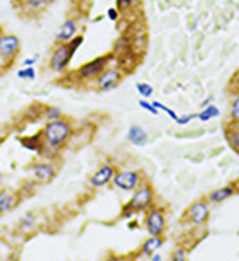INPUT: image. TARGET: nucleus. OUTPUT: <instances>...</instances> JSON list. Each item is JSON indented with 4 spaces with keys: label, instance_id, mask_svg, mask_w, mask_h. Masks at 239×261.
Returning <instances> with one entry per match:
<instances>
[{
    "label": "nucleus",
    "instance_id": "obj_19",
    "mask_svg": "<svg viewBox=\"0 0 239 261\" xmlns=\"http://www.w3.org/2000/svg\"><path fill=\"white\" fill-rule=\"evenodd\" d=\"M41 117L46 122L59 120V119H64V112L56 106H44L41 109Z\"/></svg>",
    "mask_w": 239,
    "mask_h": 261
},
{
    "label": "nucleus",
    "instance_id": "obj_9",
    "mask_svg": "<svg viewBox=\"0 0 239 261\" xmlns=\"http://www.w3.org/2000/svg\"><path fill=\"white\" fill-rule=\"evenodd\" d=\"M145 229L151 236H161L166 229V219L160 209H151L145 217Z\"/></svg>",
    "mask_w": 239,
    "mask_h": 261
},
{
    "label": "nucleus",
    "instance_id": "obj_36",
    "mask_svg": "<svg viewBox=\"0 0 239 261\" xmlns=\"http://www.w3.org/2000/svg\"><path fill=\"white\" fill-rule=\"evenodd\" d=\"M54 2V0H47V3H53Z\"/></svg>",
    "mask_w": 239,
    "mask_h": 261
},
{
    "label": "nucleus",
    "instance_id": "obj_29",
    "mask_svg": "<svg viewBox=\"0 0 239 261\" xmlns=\"http://www.w3.org/2000/svg\"><path fill=\"white\" fill-rule=\"evenodd\" d=\"M172 261H187V254L182 248H176L172 254Z\"/></svg>",
    "mask_w": 239,
    "mask_h": 261
},
{
    "label": "nucleus",
    "instance_id": "obj_16",
    "mask_svg": "<svg viewBox=\"0 0 239 261\" xmlns=\"http://www.w3.org/2000/svg\"><path fill=\"white\" fill-rule=\"evenodd\" d=\"M19 143L24 148L41 156L43 153V138H41V134H35V135H31V137H22L19 138Z\"/></svg>",
    "mask_w": 239,
    "mask_h": 261
},
{
    "label": "nucleus",
    "instance_id": "obj_4",
    "mask_svg": "<svg viewBox=\"0 0 239 261\" xmlns=\"http://www.w3.org/2000/svg\"><path fill=\"white\" fill-rule=\"evenodd\" d=\"M74 54H75V51L69 47L68 43H61L51 53V57L48 62L50 69L54 74H64L68 69Z\"/></svg>",
    "mask_w": 239,
    "mask_h": 261
},
{
    "label": "nucleus",
    "instance_id": "obj_12",
    "mask_svg": "<svg viewBox=\"0 0 239 261\" xmlns=\"http://www.w3.org/2000/svg\"><path fill=\"white\" fill-rule=\"evenodd\" d=\"M18 203H19L18 194L9 189H2L0 191V216L12 212L18 206Z\"/></svg>",
    "mask_w": 239,
    "mask_h": 261
},
{
    "label": "nucleus",
    "instance_id": "obj_18",
    "mask_svg": "<svg viewBox=\"0 0 239 261\" xmlns=\"http://www.w3.org/2000/svg\"><path fill=\"white\" fill-rule=\"evenodd\" d=\"M161 245H163L161 236H150V238L143 244V246H141V254L150 257V255H153L154 252H157V251L161 248Z\"/></svg>",
    "mask_w": 239,
    "mask_h": 261
},
{
    "label": "nucleus",
    "instance_id": "obj_8",
    "mask_svg": "<svg viewBox=\"0 0 239 261\" xmlns=\"http://www.w3.org/2000/svg\"><path fill=\"white\" fill-rule=\"evenodd\" d=\"M19 49H21V41L16 35L14 34L0 35V57H2L3 62L11 63L19 53Z\"/></svg>",
    "mask_w": 239,
    "mask_h": 261
},
{
    "label": "nucleus",
    "instance_id": "obj_20",
    "mask_svg": "<svg viewBox=\"0 0 239 261\" xmlns=\"http://www.w3.org/2000/svg\"><path fill=\"white\" fill-rule=\"evenodd\" d=\"M226 140L229 143V146L239 153V128H236L235 125L233 126H229L226 129Z\"/></svg>",
    "mask_w": 239,
    "mask_h": 261
},
{
    "label": "nucleus",
    "instance_id": "obj_17",
    "mask_svg": "<svg viewBox=\"0 0 239 261\" xmlns=\"http://www.w3.org/2000/svg\"><path fill=\"white\" fill-rule=\"evenodd\" d=\"M233 194H235V188L232 185H227V186H223V188H219V189H214L213 192H210L208 201L211 204H219V203H223L227 198H230Z\"/></svg>",
    "mask_w": 239,
    "mask_h": 261
},
{
    "label": "nucleus",
    "instance_id": "obj_15",
    "mask_svg": "<svg viewBox=\"0 0 239 261\" xmlns=\"http://www.w3.org/2000/svg\"><path fill=\"white\" fill-rule=\"evenodd\" d=\"M128 140L131 144L134 146H145L147 141H148V134L145 132V129L138 126V125H134L128 129Z\"/></svg>",
    "mask_w": 239,
    "mask_h": 261
},
{
    "label": "nucleus",
    "instance_id": "obj_11",
    "mask_svg": "<svg viewBox=\"0 0 239 261\" xmlns=\"http://www.w3.org/2000/svg\"><path fill=\"white\" fill-rule=\"evenodd\" d=\"M188 219L194 226H201L207 222L210 216V209L206 201H195L187 212Z\"/></svg>",
    "mask_w": 239,
    "mask_h": 261
},
{
    "label": "nucleus",
    "instance_id": "obj_14",
    "mask_svg": "<svg viewBox=\"0 0 239 261\" xmlns=\"http://www.w3.org/2000/svg\"><path fill=\"white\" fill-rule=\"evenodd\" d=\"M132 53V40L128 34H124L114 41L113 56L117 57H128Z\"/></svg>",
    "mask_w": 239,
    "mask_h": 261
},
{
    "label": "nucleus",
    "instance_id": "obj_5",
    "mask_svg": "<svg viewBox=\"0 0 239 261\" xmlns=\"http://www.w3.org/2000/svg\"><path fill=\"white\" fill-rule=\"evenodd\" d=\"M30 172L32 175L34 182L48 183L56 178L57 169H56V164L53 163V160H46L44 159V160L32 163L31 167H30Z\"/></svg>",
    "mask_w": 239,
    "mask_h": 261
},
{
    "label": "nucleus",
    "instance_id": "obj_10",
    "mask_svg": "<svg viewBox=\"0 0 239 261\" xmlns=\"http://www.w3.org/2000/svg\"><path fill=\"white\" fill-rule=\"evenodd\" d=\"M114 173H116V167L113 164H103L91 175L90 185L93 188H103L113 180Z\"/></svg>",
    "mask_w": 239,
    "mask_h": 261
},
{
    "label": "nucleus",
    "instance_id": "obj_33",
    "mask_svg": "<svg viewBox=\"0 0 239 261\" xmlns=\"http://www.w3.org/2000/svg\"><path fill=\"white\" fill-rule=\"evenodd\" d=\"M35 62H37V57H28V59H25V60L22 62V65H24V68H27V66H34Z\"/></svg>",
    "mask_w": 239,
    "mask_h": 261
},
{
    "label": "nucleus",
    "instance_id": "obj_3",
    "mask_svg": "<svg viewBox=\"0 0 239 261\" xmlns=\"http://www.w3.org/2000/svg\"><path fill=\"white\" fill-rule=\"evenodd\" d=\"M154 200V194L150 185H140L134 195L131 197L129 203L125 206L124 213H138V212H144L147 210Z\"/></svg>",
    "mask_w": 239,
    "mask_h": 261
},
{
    "label": "nucleus",
    "instance_id": "obj_22",
    "mask_svg": "<svg viewBox=\"0 0 239 261\" xmlns=\"http://www.w3.org/2000/svg\"><path fill=\"white\" fill-rule=\"evenodd\" d=\"M140 0H116V9L119 12H129L138 5Z\"/></svg>",
    "mask_w": 239,
    "mask_h": 261
},
{
    "label": "nucleus",
    "instance_id": "obj_7",
    "mask_svg": "<svg viewBox=\"0 0 239 261\" xmlns=\"http://www.w3.org/2000/svg\"><path fill=\"white\" fill-rule=\"evenodd\" d=\"M122 78H124V74H122L121 69H117V68H107L96 80V87L101 93H109V91L114 90L119 85V82L122 81Z\"/></svg>",
    "mask_w": 239,
    "mask_h": 261
},
{
    "label": "nucleus",
    "instance_id": "obj_32",
    "mask_svg": "<svg viewBox=\"0 0 239 261\" xmlns=\"http://www.w3.org/2000/svg\"><path fill=\"white\" fill-rule=\"evenodd\" d=\"M107 18H109L110 21L116 22V21L119 19V11H117L116 8H110V9H107Z\"/></svg>",
    "mask_w": 239,
    "mask_h": 261
},
{
    "label": "nucleus",
    "instance_id": "obj_31",
    "mask_svg": "<svg viewBox=\"0 0 239 261\" xmlns=\"http://www.w3.org/2000/svg\"><path fill=\"white\" fill-rule=\"evenodd\" d=\"M197 117V114H185V116H179L177 117V120H176V123L177 125H181V126H184V125H188L192 119H195Z\"/></svg>",
    "mask_w": 239,
    "mask_h": 261
},
{
    "label": "nucleus",
    "instance_id": "obj_6",
    "mask_svg": "<svg viewBox=\"0 0 239 261\" xmlns=\"http://www.w3.org/2000/svg\"><path fill=\"white\" fill-rule=\"evenodd\" d=\"M112 182L121 191H135L140 186L141 175L137 170H116Z\"/></svg>",
    "mask_w": 239,
    "mask_h": 261
},
{
    "label": "nucleus",
    "instance_id": "obj_35",
    "mask_svg": "<svg viewBox=\"0 0 239 261\" xmlns=\"http://www.w3.org/2000/svg\"><path fill=\"white\" fill-rule=\"evenodd\" d=\"M151 261H161V255L160 254H153V260Z\"/></svg>",
    "mask_w": 239,
    "mask_h": 261
},
{
    "label": "nucleus",
    "instance_id": "obj_25",
    "mask_svg": "<svg viewBox=\"0 0 239 261\" xmlns=\"http://www.w3.org/2000/svg\"><path fill=\"white\" fill-rule=\"evenodd\" d=\"M35 69L34 66H27V68H22L16 72V77L19 80H27V81H34L35 80Z\"/></svg>",
    "mask_w": 239,
    "mask_h": 261
},
{
    "label": "nucleus",
    "instance_id": "obj_24",
    "mask_svg": "<svg viewBox=\"0 0 239 261\" xmlns=\"http://www.w3.org/2000/svg\"><path fill=\"white\" fill-rule=\"evenodd\" d=\"M135 88H137L138 94L143 98H145V100L150 98L153 96V93H154V88L150 84H147V82H138V84H135Z\"/></svg>",
    "mask_w": 239,
    "mask_h": 261
},
{
    "label": "nucleus",
    "instance_id": "obj_27",
    "mask_svg": "<svg viewBox=\"0 0 239 261\" xmlns=\"http://www.w3.org/2000/svg\"><path fill=\"white\" fill-rule=\"evenodd\" d=\"M153 106H154L157 110H161V112H164V113H166L167 116H170V117H172L175 122L177 120V117H179V116L176 114V112H175V110H172L170 107H167L166 104H163V103H160V101H153Z\"/></svg>",
    "mask_w": 239,
    "mask_h": 261
},
{
    "label": "nucleus",
    "instance_id": "obj_26",
    "mask_svg": "<svg viewBox=\"0 0 239 261\" xmlns=\"http://www.w3.org/2000/svg\"><path fill=\"white\" fill-rule=\"evenodd\" d=\"M24 5L30 11H40L46 5H48V3H47V0H24Z\"/></svg>",
    "mask_w": 239,
    "mask_h": 261
},
{
    "label": "nucleus",
    "instance_id": "obj_2",
    "mask_svg": "<svg viewBox=\"0 0 239 261\" xmlns=\"http://www.w3.org/2000/svg\"><path fill=\"white\" fill-rule=\"evenodd\" d=\"M112 59H114L113 54H106V56H100V57H96V59L84 63L77 71L78 81H81V82L96 81L109 68V63L112 62Z\"/></svg>",
    "mask_w": 239,
    "mask_h": 261
},
{
    "label": "nucleus",
    "instance_id": "obj_28",
    "mask_svg": "<svg viewBox=\"0 0 239 261\" xmlns=\"http://www.w3.org/2000/svg\"><path fill=\"white\" fill-rule=\"evenodd\" d=\"M138 104H140V107H141V109L147 110V112H148V113H151V114H157V113H159V110L153 106V103H150V101H148V100H145V98L140 100V101H138Z\"/></svg>",
    "mask_w": 239,
    "mask_h": 261
},
{
    "label": "nucleus",
    "instance_id": "obj_21",
    "mask_svg": "<svg viewBox=\"0 0 239 261\" xmlns=\"http://www.w3.org/2000/svg\"><path fill=\"white\" fill-rule=\"evenodd\" d=\"M220 114V110H219V107H216L214 104H208V106H206L198 114H197V117L201 120V122H208V120H211V119H214V117H217Z\"/></svg>",
    "mask_w": 239,
    "mask_h": 261
},
{
    "label": "nucleus",
    "instance_id": "obj_30",
    "mask_svg": "<svg viewBox=\"0 0 239 261\" xmlns=\"http://www.w3.org/2000/svg\"><path fill=\"white\" fill-rule=\"evenodd\" d=\"M84 43V37L82 35H75L71 41H68V44H69V47L74 50V51H77L80 47H81V44Z\"/></svg>",
    "mask_w": 239,
    "mask_h": 261
},
{
    "label": "nucleus",
    "instance_id": "obj_13",
    "mask_svg": "<svg viewBox=\"0 0 239 261\" xmlns=\"http://www.w3.org/2000/svg\"><path fill=\"white\" fill-rule=\"evenodd\" d=\"M77 30H78L77 21H75V19H66V21L62 24V27L59 28L57 34H56V41H57L59 44L71 41V40L75 37Z\"/></svg>",
    "mask_w": 239,
    "mask_h": 261
},
{
    "label": "nucleus",
    "instance_id": "obj_23",
    "mask_svg": "<svg viewBox=\"0 0 239 261\" xmlns=\"http://www.w3.org/2000/svg\"><path fill=\"white\" fill-rule=\"evenodd\" d=\"M229 114H230V122L233 125H239V93L236 94V97L233 98V101L230 104Z\"/></svg>",
    "mask_w": 239,
    "mask_h": 261
},
{
    "label": "nucleus",
    "instance_id": "obj_1",
    "mask_svg": "<svg viewBox=\"0 0 239 261\" xmlns=\"http://www.w3.org/2000/svg\"><path fill=\"white\" fill-rule=\"evenodd\" d=\"M43 138V153L41 157L46 160H53L61 150L69 143L74 128L69 120L59 119L53 122H46L43 129L40 130Z\"/></svg>",
    "mask_w": 239,
    "mask_h": 261
},
{
    "label": "nucleus",
    "instance_id": "obj_34",
    "mask_svg": "<svg viewBox=\"0 0 239 261\" xmlns=\"http://www.w3.org/2000/svg\"><path fill=\"white\" fill-rule=\"evenodd\" d=\"M103 261H127V258H125V257L112 255V257H109V258H106V260H103Z\"/></svg>",
    "mask_w": 239,
    "mask_h": 261
}]
</instances>
